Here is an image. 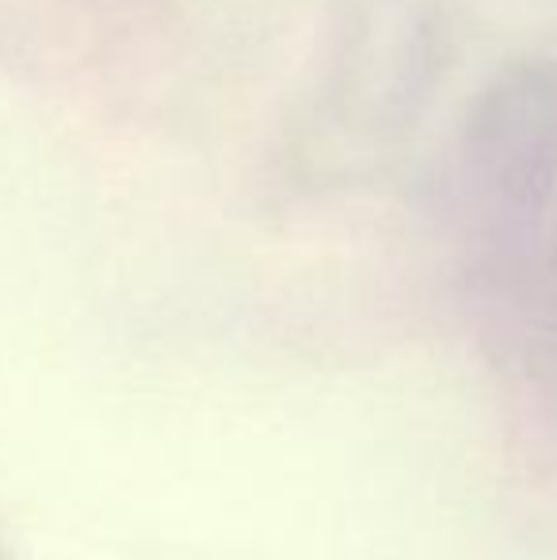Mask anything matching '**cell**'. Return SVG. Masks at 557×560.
<instances>
[{
  "label": "cell",
  "instance_id": "obj_1",
  "mask_svg": "<svg viewBox=\"0 0 557 560\" xmlns=\"http://www.w3.org/2000/svg\"><path fill=\"white\" fill-rule=\"evenodd\" d=\"M554 92L538 73H512L485 96L469 130V168L500 187L527 184L550 156Z\"/></svg>",
  "mask_w": 557,
  "mask_h": 560
}]
</instances>
